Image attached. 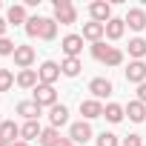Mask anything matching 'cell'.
<instances>
[{"instance_id": "cell-1", "label": "cell", "mask_w": 146, "mask_h": 146, "mask_svg": "<svg viewBox=\"0 0 146 146\" xmlns=\"http://www.w3.org/2000/svg\"><path fill=\"white\" fill-rule=\"evenodd\" d=\"M78 20V9L72 6V0H54V23L72 26Z\"/></svg>"}, {"instance_id": "cell-2", "label": "cell", "mask_w": 146, "mask_h": 146, "mask_svg": "<svg viewBox=\"0 0 146 146\" xmlns=\"http://www.w3.org/2000/svg\"><path fill=\"white\" fill-rule=\"evenodd\" d=\"M32 100H35L40 109H43V106H49V109H52V106H57V92H54V86L37 83V86H35V98H32Z\"/></svg>"}, {"instance_id": "cell-3", "label": "cell", "mask_w": 146, "mask_h": 146, "mask_svg": "<svg viewBox=\"0 0 146 146\" xmlns=\"http://www.w3.org/2000/svg\"><path fill=\"white\" fill-rule=\"evenodd\" d=\"M69 137H72V143H75V146L86 143V140L92 137V126H89V120H78V123H72V126H69Z\"/></svg>"}, {"instance_id": "cell-4", "label": "cell", "mask_w": 146, "mask_h": 146, "mask_svg": "<svg viewBox=\"0 0 146 146\" xmlns=\"http://www.w3.org/2000/svg\"><path fill=\"white\" fill-rule=\"evenodd\" d=\"M89 15H92L95 23H103V26H106V23L112 20V6L106 3V0H95V3L89 6Z\"/></svg>"}, {"instance_id": "cell-5", "label": "cell", "mask_w": 146, "mask_h": 146, "mask_svg": "<svg viewBox=\"0 0 146 146\" xmlns=\"http://www.w3.org/2000/svg\"><path fill=\"white\" fill-rule=\"evenodd\" d=\"M12 57H15V66L17 69H32V63H35L37 54H35V46H17Z\"/></svg>"}, {"instance_id": "cell-6", "label": "cell", "mask_w": 146, "mask_h": 146, "mask_svg": "<svg viewBox=\"0 0 146 146\" xmlns=\"http://www.w3.org/2000/svg\"><path fill=\"white\" fill-rule=\"evenodd\" d=\"M37 75H40V83H46V86H54V80L63 75V72H60V66H57L54 60H46V63L37 69Z\"/></svg>"}, {"instance_id": "cell-7", "label": "cell", "mask_w": 146, "mask_h": 146, "mask_svg": "<svg viewBox=\"0 0 146 146\" xmlns=\"http://www.w3.org/2000/svg\"><path fill=\"white\" fill-rule=\"evenodd\" d=\"M60 49H63L66 57H78L83 52V35H66L63 43H60Z\"/></svg>"}, {"instance_id": "cell-8", "label": "cell", "mask_w": 146, "mask_h": 146, "mask_svg": "<svg viewBox=\"0 0 146 146\" xmlns=\"http://www.w3.org/2000/svg\"><path fill=\"white\" fill-rule=\"evenodd\" d=\"M89 92H92L95 100H103V98H109V95L115 92V86H112V80H106V78H95V80L89 83Z\"/></svg>"}, {"instance_id": "cell-9", "label": "cell", "mask_w": 146, "mask_h": 146, "mask_svg": "<svg viewBox=\"0 0 146 146\" xmlns=\"http://www.w3.org/2000/svg\"><path fill=\"white\" fill-rule=\"evenodd\" d=\"M126 80L129 83H146V63L143 60H132L129 63V69H126Z\"/></svg>"}, {"instance_id": "cell-10", "label": "cell", "mask_w": 146, "mask_h": 146, "mask_svg": "<svg viewBox=\"0 0 146 146\" xmlns=\"http://www.w3.org/2000/svg\"><path fill=\"white\" fill-rule=\"evenodd\" d=\"M80 115L83 120H92V117H103V103L89 98V100H80Z\"/></svg>"}, {"instance_id": "cell-11", "label": "cell", "mask_w": 146, "mask_h": 146, "mask_svg": "<svg viewBox=\"0 0 146 146\" xmlns=\"http://www.w3.org/2000/svg\"><path fill=\"white\" fill-rule=\"evenodd\" d=\"M123 23H129V29H135V32H143L146 29V12L143 9H129Z\"/></svg>"}, {"instance_id": "cell-12", "label": "cell", "mask_w": 146, "mask_h": 146, "mask_svg": "<svg viewBox=\"0 0 146 146\" xmlns=\"http://www.w3.org/2000/svg\"><path fill=\"white\" fill-rule=\"evenodd\" d=\"M6 23H29V15H26V3H15V6H9V12H6Z\"/></svg>"}, {"instance_id": "cell-13", "label": "cell", "mask_w": 146, "mask_h": 146, "mask_svg": "<svg viewBox=\"0 0 146 146\" xmlns=\"http://www.w3.org/2000/svg\"><path fill=\"white\" fill-rule=\"evenodd\" d=\"M106 37V26L103 23H83V40H92V43H98V40H103Z\"/></svg>"}, {"instance_id": "cell-14", "label": "cell", "mask_w": 146, "mask_h": 146, "mask_svg": "<svg viewBox=\"0 0 146 146\" xmlns=\"http://www.w3.org/2000/svg\"><path fill=\"white\" fill-rule=\"evenodd\" d=\"M40 135H43V129H40V123H37V120H26V123L20 126V140H26V143L40 140Z\"/></svg>"}, {"instance_id": "cell-15", "label": "cell", "mask_w": 146, "mask_h": 146, "mask_svg": "<svg viewBox=\"0 0 146 146\" xmlns=\"http://www.w3.org/2000/svg\"><path fill=\"white\" fill-rule=\"evenodd\" d=\"M40 83V75L35 69H20V75H17V86L20 89H35Z\"/></svg>"}, {"instance_id": "cell-16", "label": "cell", "mask_w": 146, "mask_h": 146, "mask_svg": "<svg viewBox=\"0 0 146 146\" xmlns=\"http://www.w3.org/2000/svg\"><path fill=\"white\" fill-rule=\"evenodd\" d=\"M80 69H83L80 57H63V60H60V72H63L66 78H78Z\"/></svg>"}, {"instance_id": "cell-17", "label": "cell", "mask_w": 146, "mask_h": 146, "mask_svg": "<svg viewBox=\"0 0 146 146\" xmlns=\"http://www.w3.org/2000/svg\"><path fill=\"white\" fill-rule=\"evenodd\" d=\"M40 112H43V109H40L35 100H20V103H17V115H23L26 120H37Z\"/></svg>"}, {"instance_id": "cell-18", "label": "cell", "mask_w": 146, "mask_h": 146, "mask_svg": "<svg viewBox=\"0 0 146 146\" xmlns=\"http://www.w3.org/2000/svg\"><path fill=\"white\" fill-rule=\"evenodd\" d=\"M103 117H106L109 123H120V120L126 117V109H123L120 103H106V106H103Z\"/></svg>"}, {"instance_id": "cell-19", "label": "cell", "mask_w": 146, "mask_h": 146, "mask_svg": "<svg viewBox=\"0 0 146 146\" xmlns=\"http://www.w3.org/2000/svg\"><path fill=\"white\" fill-rule=\"evenodd\" d=\"M49 120H52V126H54V129H60L63 123H69V109H66L63 103L52 106V112H49Z\"/></svg>"}, {"instance_id": "cell-20", "label": "cell", "mask_w": 146, "mask_h": 146, "mask_svg": "<svg viewBox=\"0 0 146 146\" xmlns=\"http://www.w3.org/2000/svg\"><path fill=\"white\" fill-rule=\"evenodd\" d=\"M126 115H129V120H132V123H143V120H146V106H143L140 100H129Z\"/></svg>"}, {"instance_id": "cell-21", "label": "cell", "mask_w": 146, "mask_h": 146, "mask_svg": "<svg viewBox=\"0 0 146 146\" xmlns=\"http://www.w3.org/2000/svg\"><path fill=\"white\" fill-rule=\"evenodd\" d=\"M0 137H6L9 143H17V137H20V126H17L15 120H3V123H0Z\"/></svg>"}, {"instance_id": "cell-22", "label": "cell", "mask_w": 146, "mask_h": 146, "mask_svg": "<svg viewBox=\"0 0 146 146\" xmlns=\"http://www.w3.org/2000/svg\"><path fill=\"white\" fill-rule=\"evenodd\" d=\"M123 32H126V23H123L120 17H112V20L106 23V37H109V40H120Z\"/></svg>"}, {"instance_id": "cell-23", "label": "cell", "mask_w": 146, "mask_h": 146, "mask_svg": "<svg viewBox=\"0 0 146 146\" xmlns=\"http://www.w3.org/2000/svg\"><path fill=\"white\" fill-rule=\"evenodd\" d=\"M57 37V23L54 17H43L40 20V40H54Z\"/></svg>"}, {"instance_id": "cell-24", "label": "cell", "mask_w": 146, "mask_h": 146, "mask_svg": "<svg viewBox=\"0 0 146 146\" xmlns=\"http://www.w3.org/2000/svg\"><path fill=\"white\" fill-rule=\"evenodd\" d=\"M129 57L132 60H143L146 57V40L143 37H132L129 40Z\"/></svg>"}, {"instance_id": "cell-25", "label": "cell", "mask_w": 146, "mask_h": 146, "mask_svg": "<svg viewBox=\"0 0 146 146\" xmlns=\"http://www.w3.org/2000/svg\"><path fill=\"white\" fill-rule=\"evenodd\" d=\"M57 140H60V132L54 129V126H49V129H43V135H40V146H57Z\"/></svg>"}, {"instance_id": "cell-26", "label": "cell", "mask_w": 146, "mask_h": 146, "mask_svg": "<svg viewBox=\"0 0 146 146\" xmlns=\"http://www.w3.org/2000/svg\"><path fill=\"white\" fill-rule=\"evenodd\" d=\"M109 52H112V46H106V40H98V43H92V57H95V60H100V63H103Z\"/></svg>"}, {"instance_id": "cell-27", "label": "cell", "mask_w": 146, "mask_h": 146, "mask_svg": "<svg viewBox=\"0 0 146 146\" xmlns=\"http://www.w3.org/2000/svg\"><path fill=\"white\" fill-rule=\"evenodd\" d=\"M15 83H17V78L12 75V72L9 69H0V92H9Z\"/></svg>"}, {"instance_id": "cell-28", "label": "cell", "mask_w": 146, "mask_h": 146, "mask_svg": "<svg viewBox=\"0 0 146 146\" xmlns=\"http://www.w3.org/2000/svg\"><path fill=\"white\" fill-rule=\"evenodd\" d=\"M40 20L43 17H29V23H26V35L29 37H40Z\"/></svg>"}, {"instance_id": "cell-29", "label": "cell", "mask_w": 146, "mask_h": 146, "mask_svg": "<svg viewBox=\"0 0 146 146\" xmlns=\"http://www.w3.org/2000/svg\"><path fill=\"white\" fill-rule=\"evenodd\" d=\"M103 63H106V66H120V63H123V52L112 46V52L106 54V60H103Z\"/></svg>"}, {"instance_id": "cell-30", "label": "cell", "mask_w": 146, "mask_h": 146, "mask_svg": "<svg viewBox=\"0 0 146 146\" xmlns=\"http://www.w3.org/2000/svg\"><path fill=\"white\" fill-rule=\"evenodd\" d=\"M98 146H117V135H112V132H100V135H98Z\"/></svg>"}, {"instance_id": "cell-31", "label": "cell", "mask_w": 146, "mask_h": 146, "mask_svg": "<svg viewBox=\"0 0 146 146\" xmlns=\"http://www.w3.org/2000/svg\"><path fill=\"white\" fill-rule=\"evenodd\" d=\"M17 43H12L9 37H0V57H6V54H15Z\"/></svg>"}, {"instance_id": "cell-32", "label": "cell", "mask_w": 146, "mask_h": 146, "mask_svg": "<svg viewBox=\"0 0 146 146\" xmlns=\"http://www.w3.org/2000/svg\"><path fill=\"white\" fill-rule=\"evenodd\" d=\"M120 146H143V140H140V135H126L120 140Z\"/></svg>"}, {"instance_id": "cell-33", "label": "cell", "mask_w": 146, "mask_h": 146, "mask_svg": "<svg viewBox=\"0 0 146 146\" xmlns=\"http://www.w3.org/2000/svg\"><path fill=\"white\" fill-rule=\"evenodd\" d=\"M137 100L146 106V83H140V86H137Z\"/></svg>"}, {"instance_id": "cell-34", "label": "cell", "mask_w": 146, "mask_h": 146, "mask_svg": "<svg viewBox=\"0 0 146 146\" xmlns=\"http://www.w3.org/2000/svg\"><path fill=\"white\" fill-rule=\"evenodd\" d=\"M6 29H9V23H6L3 17H0V37H6Z\"/></svg>"}, {"instance_id": "cell-35", "label": "cell", "mask_w": 146, "mask_h": 146, "mask_svg": "<svg viewBox=\"0 0 146 146\" xmlns=\"http://www.w3.org/2000/svg\"><path fill=\"white\" fill-rule=\"evenodd\" d=\"M57 146H75V143H72V137H60V140H57Z\"/></svg>"}, {"instance_id": "cell-36", "label": "cell", "mask_w": 146, "mask_h": 146, "mask_svg": "<svg viewBox=\"0 0 146 146\" xmlns=\"http://www.w3.org/2000/svg\"><path fill=\"white\" fill-rule=\"evenodd\" d=\"M0 146H12V143H9V140H6V137H0Z\"/></svg>"}, {"instance_id": "cell-37", "label": "cell", "mask_w": 146, "mask_h": 146, "mask_svg": "<svg viewBox=\"0 0 146 146\" xmlns=\"http://www.w3.org/2000/svg\"><path fill=\"white\" fill-rule=\"evenodd\" d=\"M12 146H29V143H26V140H17V143H12Z\"/></svg>"}, {"instance_id": "cell-38", "label": "cell", "mask_w": 146, "mask_h": 146, "mask_svg": "<svg viewBox=\"0 0 146 146\" xmlns=\"http://www.w3.org/2000/svg\"><path fill=\"white\" fill-rule=\"evenodd\" d=\"M143 146H146V143H143Z\"/></svg>"}]
</instances>
